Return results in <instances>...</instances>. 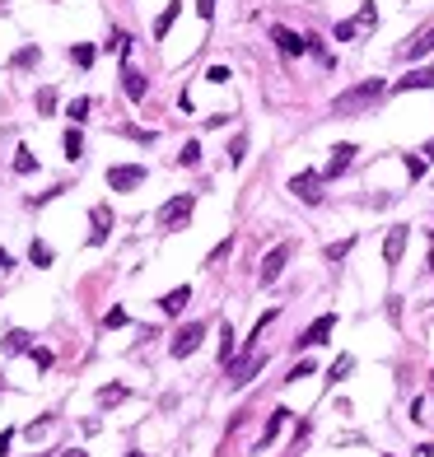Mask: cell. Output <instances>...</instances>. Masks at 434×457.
Returning <instances> with one entry per match:
<instances>
[{"mask_svg": "<svg viewBox=\"0 0 434 457\" xmlns=\"http://www.w3.org/2000/svg\"><path fill=\"white\" fill-rule=\"evenodd\" d=\"M383 94H388L383 79H360V84H350V89H341L332 98V112H336V117H360V112H369Z\"/></svg>", "mask_w": 434, "mask_h": 457, "instance_id": "cell-1", "label": "cell"}, {"mask_svg": "<svg viewBox=\"0 0 434 457\" xmlns=\"http://www.w3.org/2000/svg\"><path fill=\"white\" fill-rule=\"evenodd\" d=\"M191 210H196V196H187V191H178V196H168V201L159 205L155 224H159V229H164V234H173V229H187Z\"/></svg>", "mask_w": 434, "mask_h": 457, "instance_id": "cell-2", "label": "cell"}, {"mask_svg": "<svg viewBox=\"0 0 434 457\" xmlns=\"http://www.w3.org/2000/svg\"><path fill=\"white\" fill-rule=\"evenodd\" d=\"M61 149H66V159H70V164H75V159L84 154V135H79V126H70V131L61 135Z\"/></svg>", "mask_w": 434, "mask_h": 457, "instance_id": "cell-19", "label": "cell"}, {"mask_svg": "<svg viewBox=\"0 0 434 457\" xmlns=\"http://www.w3.org/2000/svg\"><path fill=\"white\" fill-rule=\"evenodd\" d=\"M285 261H289V243H276L267 256H262V266H257V280H262V285H276L280 271H285Z\"/></svg>", "mask_w": 434, "mask_h": 457, "instance_id": "cell-7", "label": "cell"}, {"mask_svg": "<svg viewBox=\"0 0 434 457\" xmlns=\"http://www.w3.org/2000/svg\"><path fill=\"white\" fill-rule=\"evenodd\" d=\"M126 322H131V312L126 308H108L103 312V327H108V332H117V327H126Z\"/></svg>", "mask_w": 434, "mask_h": 457, "instance_id": "cell-28", "label": "cell"}, {"mask_svg": "<svg viewBox=\"0 0 434 457\" xmlns=\"http://www.w3.org/2000/svg\"><path fill=\"white\" fill-rule=\"evenodd\" d=\"M206 79H211V84H229L234 75H229V66H211V70H206Z\"/></svg>", "mask_w": 434, "mask_h": 457, "instance_id": "cell-36", "label": "cell"}, {"mask_svg": "<svg viewBox=\"0 0 434 457\" xmlns=\"http://www.w3.org/2000/svg\"><path fill=\"white\" fill-rule=\"evenodd\" d=\"M289 191H294L304 205H318L323 201V173H294V178H289Z\"/></svg>", "mask_w": 434, "mask_h": 457, "instance_id": "cell-6", "label": "cell"}, {"mask_svg": "<svg viewBox=\"0 0 434 457\" xmlns=\"http://www.w3.org/2000/svg\"><path fill=\"white\" fill-rule=\"evenodd\" d=\"M201 336H206V322H187L178 336H173V346H168V355H173V359H187V355H196Z\"/></svg>", "mask_w": 434, "mask_h": 457, "instance_id": "cell-5", "label": "cell"}, {"mask_svg": "<svg viewBox=\"0 0 434 457\" xmlns=\"http://www.w3.org/2000/svg\"><path fill=\"white\" fill-rule=\"evenodd\" d=\"M299 378H313V359H304V364L289 368V383H299Z\"/></svg>", "mask_w": 434, "mask_h": 457, "instance_id": "cell-37", "label": "cell"}, {"mask_svg": "<svg viewBox=\"0 0 434 457\" xmlns=\"http://www.w3.org/2000/svg\"><path fill=\"white\" fill-rule=\"evenodd\" d=\"M38 61H43V47H38V43L19 47V52L10 56V66H14V70H28V66H38Z\"/></svg>", "mask_w": 434, "mask_h": 457, "instance_id": "cell-18", "label": "cell"}, {"mask_svg": "<svg viewBox=\"0 0 434 457\" xmlns=\"http://www.w3.org/2000/svg\"><path fill=\"white\" fill-rule=\"evenodd\" d=\"M271 43H276L285 56H304L308 52V38H299L294 28H285V23H271Z\"/></svg>", "mask_w": 434, "mask_h": 457, "instance_id": "cell-10", "label": "cell"}, {"mask_svg": "<svg viewBox=\"0 0 434 457\" xmlns=\"http://www.w3.org/2000/svg\"><path fill=\"white\" fill-rule=\"evenodd\" d=\"M47 429H52V415H43V420H33V424H28V429H23V434H28V439H38V434H47Z\"/></svg>", "mask_w": 434, "mask_h": 457, "instance_id": "cell-38", "label": "cell"}, {"mask_svg": "<svg viewBox=\"0 0 434 457\" xmlns=\"http://www.w3.org/2000/svg\"><path fill=\"white\" fill-rule=\"evenodd\" d=\"M191 303V285H178V290H168L164 299H159V312H168V317H178L182 308Z\"/></svg>", "mask_w": 434, "mask_h": 457, "instance_id": "cell-16", "label": "cell"}, {"mask_svg": "<svg viewBox=\"0 0 434 457\" xmlns=\"http://www.w3.org/2000/svg\"><path fill=\"white\" fill-rule=\"evenodd\" d=\"M262 368H267V355H257V350L252 355H234V364H229V383H234V388H247Z\"/></svg>", "mask_w": 434, "mask_h": 457, "instance_id": "cell-4", "label": "cell"}, {"mask_svg": "<svg viewBox=\"0 0 434 457\" xmlns=\"http://www.w3.org/2000/svg\"><path fill=\"white\" fill-rule=\"evenodd\" d=\"M434 52V28H425V33H416V38H406L401 43V61H421V56H430Z\"/></svg>", "mask_w": 434, "mask_h": 457, "instance_id": "cell-14", "label": "cell"}, {"mask_svg": "<svg viewBox=\"0 0 434 457\" xmlns=\"http://www.w3.org/2000/svg\"><path fill=\"white\" fill-rule=\"evenodd\" d=\"M89 224H94V229H89V247H103V243H108V234H112V205L99 201L89 210Z\"/></svg>", "mask_w": 434, "mask_h": 457, "instance_id": "cell-8", "label": "cell"}, {"mask_svg": "<svg viewBox=\"0 0 434 457\" xmlns=\"http://www.w3.org/2000/svg\"><path fill=\"white\" fill-rule=\"evenodd\" d=\"M33 168H38V154L28 145H19V149H14V173H19V178H28Z\"/></svg>", "mask_w": 434, "mask_h": 457, "instance_id": "cell-20", "label": "cell"}, {"mask_svg": "<svg viewBox=\"0 0 434 457\" xmlns=\"http://www.w3.org/2000/svg\"><path fill=\"white\" fill-rule=\"evenodd\" d=\"M178 14H182V5H178V0H168V5H164V14L155 19V43H164V38H168V28L178 23Z\"/></svg>", "mask_w": 434, "mask_h": 457, "instance_id": "cell-17", "label": "cell"}, {"mask_svg": "<svg viewBox=\"0 0 434 457\" xmlns=\"http://www.w3.org/2000/svg\"><path fill=\"white\" fill-rule=\"evenodd\" d=\"M38 112H43V117H52V112H56V89H52V84L38 89Z\"/></svg>", "mask_w": 434, "mask_h": 457, "instance_id": "cell-32", "label": "cell"}, {"mask_svg": "<svg viewBox=\"0 0 434 457\" xmlns=\"http://www.w3.org/2000/svg\"><path fill=\"white\" fill-rule=\"evenodd\" d=\"M355 154H360V149L350 145V140H341V145H332V159H327V164H323V178H341L345 168L355 164Z\"/></svg>", "mask_w": 434, "mask_h": 457, "instance_id": "cell-12", "label": "cell"}, {"mask_svg": "<svg viewBox=\"0 0 434 457\" xmlns=\"http://www.w3.org/2000/svg\"><path fill=\"white\" fill-rule=\"evenodd\" d=\"M411 89H434V66H421V70H406V75L392 84V94H411Z\"/></svg>", "mask_w": 434, "mask_h": 457, "instance_id": "cell-13", "label": "cell"}, {"mask_svg": "<svg viewBox=\"0 0 434 457\" xmlns=\"http://www.w3.org/2000/svg\"><path fill=\"white\" fill-rule=\"evenodd\" d=\"M178 164H182V168H196V164H201V145H196V140H187V145L178 149Z\"/></svg>", "mask_w": 434, "mask_h": 457, "instance_id": "cell-27", "label": "cell"}, {"mask_svg": "<svg viewBox=\"0 0 434 457\" xmlns=\"http://www.w3.org/2000/svg\"><path fill=\"white\" fill-rule=\"evenodd\" d=\"M421 154H425V159H434V140H430V145H425V149H421Z\"/></svg>", "mask_w": 434, "mask_h": 457, "instance_id": "cell-43", "label": "cell"}, {"mask_svg": "<svg viewBox=\"0 0 434 457\" xmlns=\"http://www.w3.org/2000/svg\"><path fill=\"white\" fill-rule=\"evenodd\" d=\"M126 457H150V453H126Z\"/></svg>", "mask_w": 434, "mask_h": 457, "instance_id": "cell-45", "label": "cell"}, {"mask_svg": "<svg viewBox=\"0 0 434 457\" xmlns=\"http://www.w3.org/2000/svg\"><path fill=\"white\" fill-rule=\"evenodd\" d=\"M28 359H33L38 368H52V350H38V346H33V350H28Z\"/></svg>", "mask_w": 434, "mask_h": 457, "instance_id": "cell-39", "label": "cell"}, {"mask_svg": "<svg viewBox=\"0 0 434 457\" xmlns=\"http://www.w3.org/2000/svg\"><path fill=\"white\" fill-rule=\"evenodd\" d=\"M196 14H201V19H211V14H215V0H196Z\"/></svg>", "mask_w": 434, "mask_h": 457, "instance_id": "cell-41", "label": "cell"}, {"mask_svg": "<svg viewBox=\"0 0 434 457\" xmlns=\"http://www.w3.org/2000/svg\"><path fill=\"white\" fill-rule=\"evenodd\" d=\"M122 89H126V98H131V103H145V94H150V79H145L140 70L122 66Z\"/></svg>", "mask_w": 434, "mask_h": 457, "instance_id": "cell-15", "label": "cell"}, {"mask_svg": "<svg viewBox=\"0 0 434 457\" xmlns=\"http://www.w3.org/2000/svg\"><path fill=\"white\" fill-rule=\"evenodd\" d=\"M70 61H75L79 70H89V66H94V47H89V43H79V47H70Z\"/></svg>", "mask_w": 434, "mask_h": 457, "instance_id": "cell-26", "label": "cell"}, {"mask_svg": "<svg viewBox=\"0 0 434 457\" xmlns=\"http://www.w3.org/2000/svg\"><path fill=\"white\" fill-rule=\"evenodd\" d=\"M117 402H126V388H122V383H108V388H99V406H117Z\"/></svg>", "mask_w": 434, "mask_h": 457, "instance_id": "cell-24", "label": "cell"}, {"mask_svg": "<svg viewBox=\"0 0 434 457\" xmlns=\"http://www.w3.org/2000/svg\"><path fill=\"white\" fill-rule=\"evenodd\" d=\"M28 261H33V266H52V247L33 238V247H28Z\"/></svg>", "mask_w": 434, "mask_h": 457, "instance_id": "cell-29", "label": "cell"}, {"mask_svg": "<svg viewBox=\"0 0 434 457\" xmlns=\"http://www.w3.org/2000/svg\"><path fill=\"white\" fill-rule=\"evenodd\" d=\"M220 364H234V327H220Z\"/></svg>", "mask_w": 434, "mask_h": 457, "instance_id": "cell-22", "label": "cell"}, {"mask_svg": "<svg viewBox=\"0 0 434 457\" xmlns=\"http://www.w3.org/2000/svg\"><path fill=\"white\" fill-rule=\"evenodd\" d=\"M145 178H150L145 164H112L108 168V191H135V187H145Z\"/></svg>", "mask_w": 434, "mask_h": 457, "instance_id": "cell-3", "label": "cell"}, {"mask_svg": "<svg viewBox=\"0 0 434 457\" xmlns=\"http://www.w3.org/2000/svg\"><path fill=\"white\" fill-rule=\"evenodd\" d=\"M89 108H94L89 98H75V103H70V108H66V117H70V122L79 126V122H84V117H89Z\"/></svg>", "mask_w": 434, "mask_h": 457, "instance_id": "cell-33", "label": "cell"}, {"mask_svg": "<svg viewBox=\"0 0 434 457\" xmlns=\"http://www.w3.org/2000/svg\"><path fill=\"white\" fill-rule=\"evenodd\" d=\"M0 388H5V383H0Z\"/></svg>", "mask_w": 434, "mask_h": 457, "instance_id": "cell-46", "label": "cell"}, {"mask_svg": "<svg viewBox=\"0 0 434 457\" xmlns=\"http://www.w3.org/2000/svg\"><path fill=\"white\" fill-rule=\"evenodd\" d=\"M332 332H336V312H323V317H318V322H313L308 332H304L299 341H294V346H299V350H313V346H323V341H327Z\"/></svg>", "mask_w": 434, "mask_h": 457, "instance_id": "cell-11", "label": "cell"}, {"mask_svg": "<svg viewBox=\"0 0 434 457\" xmlns=\"http://www.w3.org/2000/svg\"><path fill=\"white\" fill-rule=\"evenodd\" d=\"M350 247H355V238H341V243H327V252H323V256H327V261H341V256L350 252Z\"/></svg>", "mask_w": 434, "mask_h": 457, "instance_id": "cell-34", "label": "cell"}, {"mask_svg": "<svg viewBox=\"0 0 434 457\" xmlns=\"http://www.w3.org/2000/svg\"><path fill=\"white\" fill-rule=\"evenodd\" d=\"M406 238H411V229H406V224H392V229H388V238H383V266H397V261H401Z\"/></svg>", "mask_w": 434, "mask_h": 457, "instance_id": "cell-9", "label": "cell"}, {"mask_svg": "<svg viewBox=\"0 0 434 457\" xmlns=\"http://www.w3.org/2000/svg\"><path fill=\"white\" fill-rule=\"evenodd\" d=\"M10 444H14V429H0V457L10 453Z\"/></svg>", "mask_w": 434, "mask_h": 457, "instance_id": "cell-40", "label": "cell"}, {"mask_svg": "<svg viewBox=\"0 0 434 457\" xmlns=\"http://www.w3.org/2000/svg\"><path fill=\"white\" fill-rule=\"evenodd\" d=\"M401 164H406L411 182H421V178H425V168H430V159H425V154H401Z\"/></svg>", "mask_w": 434, "mask_h": 457, "instance_id": "cell-25", "label": "cell"}, {"mask_svg": "<svg viewBox=\"0 0 434 457\" xmlns=\"http://www.w3.org/2000/svg\"><path fill=\"white\" fill-rule=\"evenodd\" d=\"M10 266H14V256L5 252V247H0V271H10Z\"/></svg>", "mask_w": 434, "mask_h": 457, "instance_id": "cell-42", "label": "cell"}, {"mask_svg": "<svg viewBox=\"0 0 434 457\" xmlns=\"http://www.w3.org/2000/svg\"><path fill=\"white\" fill-rule=\"evenodd\" d=\"M61 457H89V453H79V448H75V453H61Z\"/></svg>", "mask_w": 434, "mask_h": 457, "instance_id": "cell-44", "label": "cell"}, {"mask_svg": "<svg viewBox=\"0 0 434 457\" xmlns=\"http://www.w3.org/2000/svg\"><path fill=\"white\" fill-rule=\"evenodd\" d=\"M229 247H234V238H224V243H215L206 261H211V266H215V261H224V256H229Z\"/></svg>", "mask_w": 434, "mask_h": 457, "instance_id": "cell-35", "label": "cell"}, {"mask_svg": "<svg viewBox=\"0 0 434 457\" xmlns=\"http://www.w3.org/2000/svg\"><path fill=\"white\" fill-rule=\"evenodd\" d=\"M243 159H247V135H234V140H229V164H243Z\"/></svg>", "mask_w": 434, "mask_h": 457, "instance_id": "cell-31", "label": "cell"}, {"mask_svg": "<svg viewBox=\"0 0 434 457\" xmlns=\"http://www.w3.org/2000/svg\"><path fill=\"white\" fill-rule=\"evenodd\" d=\"M350 368H355V359H350V355H341V359H336L332 368H327V383H341L345 373H350Z\"/></svg>", "mask_w": 434, "mask_h": 457, "instance_id": "cell-30", "label": "cell"}, {"mask_svg": "<svg viewBox=\"0 0 434 457\" xmlns=\"http://www.w3.org/2000/svg\"><path fill=\"white\" fill-rule=\"evenodd\" d=\"M285 420H289V411H285V406H280V411H271V420H267V429H262V448H267V444H271V439H276V434H280V429H285Z\"/></svg>", "mask_w": 434, "mask_h": 457, "instance_id": "cell-21", "label": "cell"}, {"mask_svg": "<svg viewBox=\"0 0 434 457\" xmlns=\"http://www.w3.org/2000/svg\"><path fill=\"white\" fill-rule=\"evenodd\" d=\"M28 350H33L28 346V332H10L5 336V355H28Z\"/></svg>", "mask_w": 434, "mask_h": 457, "instance_id": "cell-23", "label": "cell"}]
</instances>
